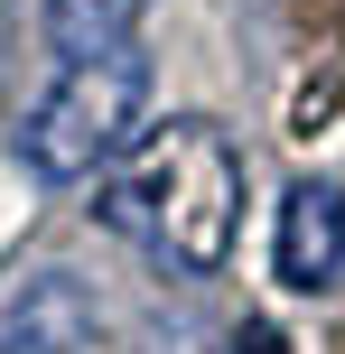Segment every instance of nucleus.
I'll return each instance as SVG.
<instances>
[{
  "label": "nucleus",
  "mask_w": 345,
  "mask_h": 354,
  "mask_svg": "<svg viewBox=\"0 0 345 354\" xmlns=\"http://www.w3.org/2000/svg\"><path fill=\"white\" fill-rule=\"evenodd\" d=\"M103 224L131 233L149 261L187 270V280L224 270L234 224H243V149H234V131H215L205 112L149 122L131 140V159L103 177Z\"/></svg>",
  "instance_id": "obj_1"
},
{
  "label": "nucleus",
  "mask_w": 345,
  "mask_h": 354,
  "mask_svg": "<svg viewBox=\"0 0 345 354\" xmlns=\"http://www.w3.org/2000/svg\"><path fill=\"white\" fill-rule=\"evenodd\" d=\"M140 112H149V56L140 47H112L84 56V66L56 75V93L28 112L19 131V159L47 187H84V177H112L140 140Z\"/></svg>",
  "instance_id": "obj_2"
},
{
  "label": "nucleus",
  "mask_w": 345,
  "mask_h": 354,
  "mask_svg": "<svg viewBox=\"0 0 345 354\" xmlns=\"http://www.w3.org/2000/svg\"><path fill=\"white\" fill-rule=\"evenodd\" d=\"M271 270H280V289H327L336 270H345V187H327V177H299V187L280 196Z\"/></svg>",
  "instance_id": "obj_3"
},
{
  "label": "nucleus",
  "mask_w": 345,
  "mask_h": 354,
  "mask_svg": "<svg viewBox=\"0 0 345 354\" xmlns=\"http://www.w3.org/2000/svg\"><path fill=\"white\" fill-rule=\"evenodd\" d=\"M149 10H159V0H47V47L66 56V66L112 56V47H140Z\"/></svg>",
  "instance_id": "obj_4"
},
{
  "label": "nucleus",
  "mask_w": 345,
  "mask_h": 354,
  "mask_svg": "<svg viewBox=\"0 0 345 354\" xmlns=\"http://www.w3.org/2000/svg\"><path fill=\"white\" fill-rule=\"evenodd\" d=\"M234 354H290V336H280V326H243V345Z\"/></svg>",
  "instance_id": "obj_5"
}]
</instances>
